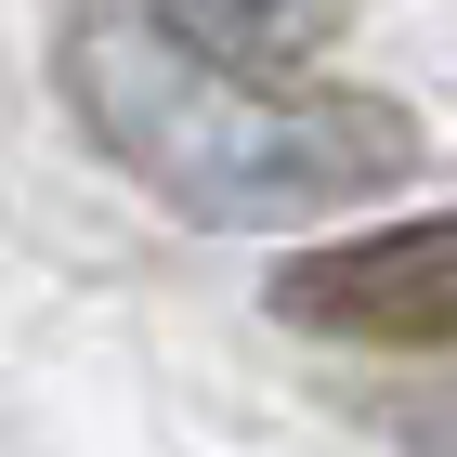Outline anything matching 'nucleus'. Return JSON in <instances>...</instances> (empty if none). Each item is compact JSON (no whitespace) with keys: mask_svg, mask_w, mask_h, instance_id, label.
Masks as SVG:
<instances>
[{"mask_svg":"<svg viewBox=\"0 0 457 457\" xmlns=\"http://www.w3.org/2000/svg\"><path fill=\"white\" fill-rule=\"evenodd\" d=\"M275 314L301 340H366V353H457V210L445 222H379V236L301 248L275 275Z\"/></svg>","mask_w":457,"mask_h":457,"instance_id":"obj_2","label":"nucleus"},{"mask_svg":"<svg viewBox=\"0 0 457 457\" xmlns=\"http://www.w3.org/2000/svg\"><path fill=\"white\" fill-rule=\"evenodd\" d=\"M405 431H419L431 457H457V392H431V419H405Z\"/></svg>","mask_w":457,"mask_h":457,"instance_id":"obj_3","label":"nucleus"},{"mask_svg":"<svg viewBox=\"0 0 457 457\" xmlns=\"http://www.w3.org/2000/svg\"><path fill=\"white\" fill-rule=\"evenodd\" d=\"M327 13H157L105 0L53 27L79 131L183 222H314L419 170V118L327 79Z\"/></svg>","mask_w":457,"mask_h":457,"instance_id":"obj_1","label":"nucleus"}]
</instances>
